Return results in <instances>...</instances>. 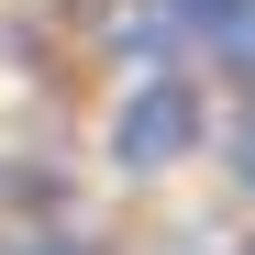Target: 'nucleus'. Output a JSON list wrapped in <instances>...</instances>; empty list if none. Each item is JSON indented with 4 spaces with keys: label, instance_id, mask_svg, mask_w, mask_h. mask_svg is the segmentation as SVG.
Wrapping results in <instances>:
<instances>
[{
    "label": "nucleus",
    "instance_id": "nucleus-1",
    "mask_svg": "<svg viewBox=\"0 0 255 255\" xmlns=\"http://www.w3.org/2000/svg\"><path fill=\"white\" fill-rule=\"evenodd\" d=\"M189 144H200V78L144 67L133 89H122V111H111V166L122 178H166Z\"/></svg>",
    "mask_w": 255,
    "mask_h": 255
},
{
    "label": "nucleus",
    "instance_id": "nucleus-2",
    "mask_svg": "<svg viewBox=\"0 0 255 255\" xmlns=\"http://www.w3.org/2000/svg\"><path fill=\"white\" fill-rule=\"evenodd\" d=\"M166 22H178L189 45H211V56L255 67V0H166Z\"/></svg>",
    "mask_w": 255,
    "mask_h": 255
},
{
    "label": "nucleus",
    "instance_id": "nucleus-3",
    "mask_svg": "<svg viewBox=\"0 0 255 255\" xmlns=\"http://www.w3.org/2000/svg\"><path fill=\"white\" fill-rule=\"evenodd\" d=\"M233 178L255 189V67H244V133H233Z\"/></svg>",
    "mask_w": 255,
    "mask_h": 255
},
{
    "label": "nucleus",
    "instance_id": "nucleus-4",
    "mask_svg": "<svg viewBox=\"0 0 255 255\" xmlns=\"http://www.w3.org/2000/svg\"><path fill=\"white\" fill-rule=\"evenodd\" d=\"M0 255H89L78 233H33V244H0Z\"/></svg>",
    "mask_w": 255,
    "mask_h": 255
},
{
    "label": "nucleus",
    "instance_id": "nucleus-5",
    "mask_svg": "<svg viewBox=\"0 0 255 255\" xmlns=\"http://www.w3.org/2000/svg\"><path fill=\"white\" fill-rule=\"evenodd\" d=\"M244 255H255V244H244Z\"/></svg>",
    "mask_w": 255,
    "mask_h": 255
}]
</instances>
